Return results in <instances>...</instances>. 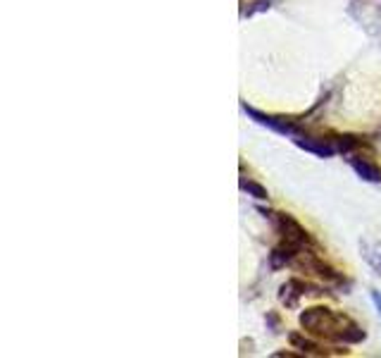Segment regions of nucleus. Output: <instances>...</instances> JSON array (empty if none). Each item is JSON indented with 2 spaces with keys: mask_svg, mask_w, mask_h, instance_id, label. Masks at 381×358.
<instances>
[{
  "mask_svg": "<svg viewBox=\"0 0 381 358\" xmlns=\"http://www.w3.org/2000/svg\"><path fill=\"white\" fill-rule=\"evenodd\" d=\"M298 323L314 339L322 342L338 344V347H355L367 339L365 327L355 323L350 315L343 311H334L329 306H310L305 311H300Z\"/></svg>",
  "mask_w": 381,
  "mask_h": 358,
  "instance_id": "f257e3e1",
  "label": "nucleus"
},
{
  "mask_svg": "<svg viewBox=\"0 0 381 358\" xmlns=\"http://www.w3.org/2000/svg\"><path fill=\"white\" fill-rule=\"evenodd\" d=\"M239 189L243 191V193H248L250 198H255V201H269V191L265 189L260 181H255V179H248V177H241V181H239Z\"/></svg>",
  "mask_w": 381,
  "mask_h": 358,
  "instance_id": "f8f14e48",
  "label": "nucleus"
},
{
  "mask_svg": "<svg viewBox=\"0 0 381 358\" xmlns=\"http://www.w3.org/2000/svg\"><path fill=\"white\" fill-rule=\"evenodd\" d=\"M288 342L293 349H298L303 356H314V358H329V356H348L350 349H343L338 344L322 342V339H314L307 332H288Z\"/></svg>",
  "mask_w": 381,
  "mask_h": 358,
  "instance_id": "423d86ee",
  "label": "nucleus"
},
{
  "mask_svg": "<svg viewBox=\"0 0 381 358\" xmlns=\"http://www.w3.org/2000/svg\"><path fill=\"white\" fill-rule=\"evenodd\" d=\"M258 213H262L265 217L269 220V224L274 227V232L281 236L283 241L288 244L303 248V251H322L317 244V239L307 232V229L300 224L291 213H283V210H272V208H262L258 205Z\"/></svg>",
  "mask_w": 381,
  "mask_h": 358,
  "instance_id": "f03ea898",
  "label": "nucleus"
},
{
  "mask_svg": "<svg viewBox=\"0 0 381 358\" xmlns=\"http://www.w3.org/2000/svg\"><path fill=\"white\" fill-rule=\"evenodd\" d=\"M276 358H295V356H303V354H293V351H276Z\"/></svg>",
  "mask_w": 381,
  "mask_h": 358,
  "instance_id": "dca6fc26",
  "label": "nucleus"
},
{
  "mask_svg": "<svg viewBox=\"0 0 381 358\" xmlns=\"http://www.w3.org/2000/svg\"><path fill=\"white\" fill-rule=\"evenodd\" d=\"M265 320H267V323L274 327V332H279V315H276V313H267V318H265Z\"/></svg>",
  "mask_w": 381,
  "mask_h": 358,
  "instance_id": "2eb2a0df",
  "label": "nucleus"
},
{
  "mask_svg": "<svg viewBox=\"0 0 381 358\" xmlns=\"http://www.w3.org/2000/svg\"><path fill=\"white\" fill-rule=\"evenodd\" d=\"M241 110H243L248 117L255 120L258 124L267 127V129L276 132L281 136H288V139H298L305 134V127L293 117H283V115H269V113H262L258 108L248 106V103H241Z\"/></svg>",
  "mask_w": 381,
  "mask_h": 358,
  "instance_id": "20e7f679",
  "label": "nucleus"
},
{
  "mask_svg": "<svg viewBox=\"0 0 381 358\" xmlns=\"http://www.w3.org/2000/svg\"><path fill=\"white\" fill-rule=\"evenodd\" d=\"M293 143L298 146V148H303L305 153H312L317 158H334L338 153L334 141H331V136L324 139V136H307V134H303V136L293 139Z\"/></svg>",
  "mask_w": 381,
  "mask_h": 358,
  "instance_id": "6e6552de",
  "label": "nucleus"
},
{
  "mask_svg": "<svg viewBox=\"0 0 381 358\" xmlns=\"http://www.w3.org/2000/svg\"><path fill=\"white\" fill-rule=\"evenodd\" d=\"M303 251V248H298V246H293V244H288V241H279L274 248H272V253H269V268L272 270H281V268H291V263L295 260V256Z\"/></svg>",
  "mask_w": 381,
  "mask_h": 358,
  "instance_id": "1a4fd4ad",
  "label": "nucleus"
},
{
  "mask_svg": "<svg viewBox=\"0 0 381 358\" xmlns=\"http://www.w3.org/2000/svg\"><path fill=\"white\" fill-rule=\"evenodd\" d=\"M360 256L365 258V263L381 275V244L379 241H360Z\"/></svg>",
  "mask_w": 381,
  "mask_h": 358,
  "instance_id": "9b49d317",
  "label": "nucleus"
},
{
  "mask_svg": "<svg viewBox=\"0 0 381 358\" xmlns=\"http://www.w3.org/2000/svg\"><path fill=\"white\" fill-rule=\"evenodd\" d=\"M346 162L353 167V172L358 174L362 181H367V184H381V165L377 160H372V151L346 155Z\"/></svg>",
  "mask_w": 381,
  "mask_h": 358,
  "instance_id": "0eeeda50",
  "label": "nucleus"
},
{
  "mask_svg": "<svg viewBox=\"0 0 381 358\" xmlns=\"http://www.w3.org/2000/svg\"><path fill=\"white\" fill-rule=\"evenodd\" d=\"M272 3H274V0H250V5L241 12V17L246 20V17H255L260 12H267L272 8Z\"/></svg>",
  "mask_w": 381,
  "mask_h": 358,
  "instance_id": "ddd939ff",
  "label": "nucleus"
},
{
  "mask_svg": "<svg viewBox=\"0 0 381 358\" xmlns=\"http://www.w3.org/2000/svg\"><path fill=\"white\" fill-rule=\"evenodd\" d=\"M370 296H372V303H374V308H377V313L381 315V291L370 289Z\"/></svg>",
  "mask_w": 381,
  "mask_h": 358,
  "instance_id": "4468645a",
  "label": "nucleus"
},
{
  "mask_svg": "<svg viewBox=\"0 0 381 358\" xmlns=\"http://www.w3.org/2000/svg\"><path fill=\"white\" fill-rule=\"evenodd\" d=\"M331 141H334L336 151L341 155H353V153H362V151H372L370 141L358 134H331Z\"/></svg>",
  "mask_w": 381,
  "mask_h": 358,
  "instance_id": "9d476101",
  "label": "nucleus"
},
{
  "mask_svg": "<svg viewBox=\"0 0 381 358\" xmlns=\"http://www.w3.org/2000/svg\"><path fill=\"white\" fill-rule=\"evenodd\" d=\"M324 287L310 280H303V277H291V280H286L279 287V301L288 311H295V308H300V301L307 299V296H322Z\"/></svg>",
  "mask_w": 381,
  "mask_h": 358,
  "instance_id": "39448f33",
  "label": "nucleus"
},
{
  "mask_svg": "<svg viewBox=\"0 0 381 358\" xmlns=\"http://www.w3.org/2000/svg\"><path fill=\"white\" fill-rule=\"evenodd\" d=\"M293 270L305 272V275H312L317 280H322L329 287H341L346 282V275L341 270H336L331 263H326L322 258V251H300L295 260L291 263Z\"/></svg>",
  "mask_w": 381,
  "mask_h": 358,
  "instance_id": "7ed1b4c3",
  "label": "nucleus"
}]
</instances>
